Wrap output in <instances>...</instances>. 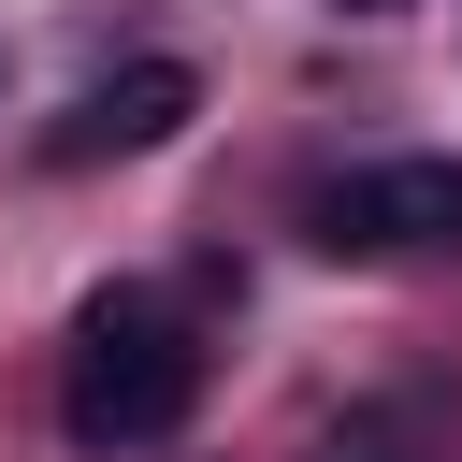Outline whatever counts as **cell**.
I'll return each mask as SVG.
<instances>
[{"label": "cell", "instance_id": "cell-2", "mask_svg": "<svg viewBox=\"0 0 462 462\" xmlns=\"http://www.w3.org/2000/svg\"><path fill=\"white\" fill-rule=\"evenodd\" d=\"M448 231H462V159H375V173L303 188L318 260H404V245H448Z\"/></svg>", "mask_w": 462, "mask_h": 462}, {"label": "cell", "instance_id": "cell-1", "mask_svg": "<svg viewBox=\"0 0 462 462\" xmlns=\"http://www.w3.org/2000/svg\"><path fill=\"white\" fill-rule=\"evenodd\" d=\"M202 404V346L159 289H87L72 318V375H58V419L72 448H159L173 419Z\"/></svg>", "mask_w": 462, "mask_h": 462}, {"label": "cell", "instance_id": "cell-4", "mask_svg": "<svg viewBox=\"0 0 462 462\" xmlns=\"http://www.w3.org/2000/svg\"><path fill=\"white\" fill-rule=\"evenodd\" d=\"M318 462H404V433H390V419H346V433H332Z\"/></svg>", "mask_w": 462, "mask_h": 462}, {"label": "cell", "instance_id": "cell-3", "mask_svg": "<svg viewBox=\"0 0 462 462\" xmlns=\"http://www.w3.org/2000/svg\"><path fill=\"white\" fill-rule=\"evenodd\" d=\"M188 116H202V72H188V58H130V72H101V87L43 130V159H58V173H87V159H144V144H173Z\"/></svg>", "mask_w": 462, "mask_h": 462}, {"label": "cell", "instance_id": "cell-5", "mask_svg": "<svg viewBox=\"0 0 462 462\" xmlns=\"http://www.w3.org/2000/svg\"><path fill=\"white\" fill-rule=\"evenodd\" d=\"M346 14H390V0H346Z\"/></svg>", "mask_w": 462, "mask_h": 462}]
</instances>
